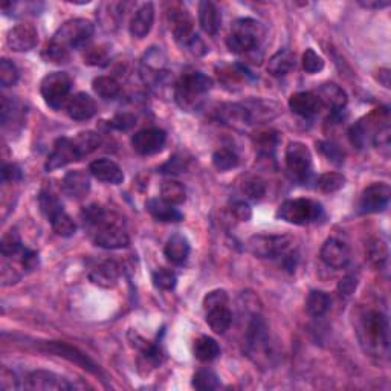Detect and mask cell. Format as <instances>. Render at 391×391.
I'll list each match as a JSON object with an SVG mask.
<instances>
[{
	"mask_svg": "<svg viewBox=\"0 0 391 391\" xmlns=\"http://www.w3.org/2000/svg\"><path fill=\"white\" fill-rule=\"evenodd\" d=\"M286 169L292 180L306 182L312 174V155L303 142H290L286 149Z\"/></svg>",
	"mask_w": 391,
	"mask_h": 391,
	"instance_id": "10",
	"label": "cell"
},
{
	"mask_svg": "<svg viewBox=\"0 0 391 391\" xmlns=\"http://www.w3.org/2000/svg\"><path fill=\"white\" fill-rule=\"evenodd\" d=\"M94 23L86 19H72L63 23L57 32L54 34L51 43L57 45L63 49H75L83 45H86L87 41L94 36Z\"/></svg>",
	"mask_w": 391,
	"mask_h": 391,
	"instance_id": "5",
	"label": "cell"
},
{
	"mask_svg": "<svg viewBox=\"0 0 391 391\" xmlns=\"http://www.w3.org/2000/svg\"><path fill=\"white\" fill-rule=\"evenodd\" d=\"M290 239L288 235L257 234L248 240L249 253L258 258H277L288 253Z\"/></svg>",
	"mask_w": 391,
	"mask_h": 391,
	"instance_id": "11",
	"label": "cell"
},
{
	"mask_svg": "<svg viewBox=\"0 0 391 391\" xmlns=\"http://www.w3.org/2000/svg\"><path fill=\"white\" fill-rule=\"evenodd\" d=\"M303 67L307 74H317L319 71H323L324 60L323 57H319L312 47H309L306 49V52L303 55Z\"/></svg>",
	"mask_w": 391,
	"mask_h": 391,
	"instance_id": "45",
	"label": "cell"
},
{
	"mask_svg": "<svg viewBox=\"0 0 391 391\" xmlns=\"http://www.w3.org/2000/svg\"><path fill=\"white\" fill-rule=\"evenodd\" d=\"M246 350L248 355L258 364L271 358V339L268 326L262 317L255 315L248 326L246 332Z\"/></svg>",
	"mask_w": 391,
	"mask_h": 391,
	"instance_id": "7",
	"label": "cell"
},
{
	"mask_svg": "<svg viewBox=\"0 0 391 391\" xmlns=\"http://www.w3.org/2000/svg\"><path fill=\"white\" fill-rule=\"evenodd\" d=\"M110 124L118 130H129L135 125V116L130 114H120L112 120Z\"/></svg>",
	"mask_w": 391,
	"mask_h": 391,
	"instance_id": "50",
	"label": "cell"
},
{
	"mask_svg": "<svg viewBox=\"0 0 391 391\" xmlns=\"http://www.w3.org/2000/svg\"><path fill=\"white\" fill-rule=\"evenodd\" d=\"M23 178L22 169L16 164H6L2 169V179L5 182H17Z\"/></svg>",
	"mask_w": 391,
	"mask_h": 391,
	"instance_id": "49",
	"label": "cell"
},
{
	"mask_svg": "<svg viewBox=\"0 0 391 391\" xmlns=\"http://www.w3.org/2000/svg\"><path fill=\"white\" fill-rule=\"evenodd\" d=\"M243 193L246 194L249 199L258 200L263 198L264 193H266V187H264V182L262 179L251 178L243 184Z\"/></svg>",
	"mask_w": 391,
	"mask_h": 391,
	"instance_id": "46",
	"label": "cell"
},
{
	"mask_svg": "<svg viewBox=\"0 0 391 391\" xmlns=\"http://www.w3.org/2000/svg\"><path fill=\"white\" fill-rule=\"evenodd\" d=\"M321 104L329 106L333 112H339L346 107L347 104V94L335 83H326V85L319 86L317 94Z\"/></svg>",
	"mask_w": 391,
	"mask_h": 391,
	"instance_id": "26",
	"label": "cell"
},
{
	"mask_svg": "<svg viewBox=\"0 0 391 391\" xmlns=\"http://www.w3.org/2000/svg\"><path fill=\"white\" fill-rule=\"evenodd\" d=\"M153 283H155V286L159 289L171 290V289L176 288L178 277L171 269L160 268V269L153 272Z\"/></svg>",
	"mask_w": 391,
	"mask_h": 391,
	"instance_id": "42",
	"label": "cell"
},
{
	"mask_svg": "<svg viewBox=\"0 0 391 391\" xmlns=\"http://www.w3.org/2000/svg\"><path fill=\"white\" fill-rule=\"evenodd\" d=\"M390 198H391V190L388 184L374 182L372 185H368L361 194V200H359L361 211L367 214L381 213L388 207Z\"/></svg>",
	"mask_w": 391,
	"mask_h": 391,
	"instance_id": "13",
	"label": "cell"
},
{
	"mask_svg": "<svg viewBox=\"0 0 391 391\" xmlns=\"http://www.w3.org/2000/svg\"><path fill=\"white\" fill-rule=\"evenodd\" d=\"M233 213L235 219H239L240 222H248L253 218V209H251L246 202H235L233 205Z\"/></svg>",
	"mask_w": 391,
	"mask_h": 391,
	"instance_id": "51",
	"label": "cell"
},
{
	"mask_svg": "<svg viewBox=\"0 0 391 391\" xmlns=\"http://www.w3.org/2000/svg\"><path fill=\"white\" fill-rule=\"evenodd\" d=\"M43 57L47 61L61 65V63H67L69 51H66V49H63V47L54 45V43H51V41H49L47 46L45 47V51H43Z\"/></svg>",
	"mask_w": 391,
	"mask_h": 391,
	"instance_id": "47",
	"label": "cell"
},
{
	"mask_svg": "<svg viewBox=\"0 0 391 391\" xmlns=\"http://www.w3.org/2000/svg\"><path fill=\"white\" fill-rule=\"evenodd\" d=\"M358 337L362 348L370 356L382 362L388 358L390 352V332L388 319L381 310L368 309L361 315Z\"/></svg>",
	"mask_w": 391,
	"mask_h": 391,
	"instance_id": "1",
	"label": "cell"
},
{
	"mask_svg": "<svg viewBox=\"0 0 391 391\" xmlns=\"http://www.w3.org/2000/svg\"><path fill=\"white\" fill-rule=\"evenodd\" d=\"M66 112L75 121H86L95 116L96 104L92 96L85 92H80L71 96V100L66 104Z\"/></svg>",
	"mask_w": 391,
	"mask_h": 391,
	"instance_id": "20",
	"label": "cell"
},
{
	"mask_svg": "<svg viewBox=\"0 0 391 391\" xmlns=\"http://www.w3.org/2000/svg\"><path fill=\"white\" fill-rule=\"evenodd\" d=\"M204 310L207 324L218 335H223L233 323V313L229 309L228 293L223 289H215L207 293L204 298Z\"/></svg>",
	"mask_w": 391,
	"mask_h": 391,
	"instance_id": "3",
	"label": "cell"
},
{
	"mask_svg": "<svg viewBox=\"0 0 391 391\" xmlns=\"http://www.w3.org/2000/svg\"><path fill=\"white\" fill-rule=\"evenodd\" d=\"M153 22H155V8H153V3H142L134 14V17H131L129 31L134 37L144 39L147 37V34L151 31Z\"/></svg>",
	"mask_w": 391,
	"mask_h": 391,
	"instance_id": "21",
	"label": "cell"
},
{
	"mask_svg": "<svg viewBox=\"0 0 391 391\" xmlns=\"http://www.w3.org/2000/svg\"><path fill=\"white\" fill-rule=\"evenodd\" d=\"M295 67V55L289 49H280L268 61V72L274 76H283Z\"/></svg>",
	"mask_w": 391,
	"mask_h": 391,
	"instance_id": "29",
	"label": "cell"
},
{
	"mask_svg": "<svg viewBox=\"0 0 391 391\" xmlns=\"http://www.w3.org/2000/svg\"><path fill=\"white\" fill-rule=\"evenodd\" d=\"M71 76L66 72H51L41 80L40 92L49 107L60 109L71 92Z\"/></svg>",
	"mask_w": 391,
	"mask_h": 391,
	"instance_id": "9",
	"label": "cell"
},
{
	"mask_svg": "<svg viewBox=\"0 0 391 391\" xmlns=\"http://www.w3.org/2000/svg\"><path fill=\"white\" fill-rule=\"evenodd\" d=\"M193 387L200 391H209V390H218L220 387L219 376L215 374L213 370H199L198 373L193 376Z\"/></svg>",
	"mask_w": 391,
	"mask_h": 391,
	"instance_id": "36",
	"label": "cell"
},
{
	"mask_svg": "<svg viewBox=\"0 0 391 391\" xmlns=\"http://www.w3.org/2000/svg\"><path fill=\"white\" fill-rule=\"evenodd\" d=\"M145 209L149 211L153 219L159 222H180L184 219L182 213L173 205L167 204L162 199H149L145 204Z\"/></svg>",
	"mask_w": 391,
	"mask_h": 391,
	"instance_id": "27",
	"label": "cell"
},
{
	"mask_svg": "<svg viewBox=\"0 0 391 391\" xmlns=\"http://www.w3.org/2000/svg\"><path fill=\"white\" fill-rule=\"evenodd\" d=\"M39 205L41 213L46 215V219H52L55 214H59L61 211H65L63 209L61 202L57 199V196H54L52 193L49 191H41L39 196Z\"/></svg>",
	"mask_w": 391,
	"mask_h": 391,
	"instance_id": "37",
	"label": "cell"
},
{
	"mask_svg": "<svg viewBox=\"0 0 391 391\" xmlns=\"http://www.w3.org/2000/svg\"><path fill=\"white\" fill-rule=\"evenodd\" d=\"M367 258L370 264L376 269H383V266L387 264L388 260V249L387 244L382 240H374L370 243L368 251H367Z\"/></svg>",
	"mask_w": 391,
	"mask_h": 391,
	"instance_id": "34",
	"label": "cell"
},
{
	"mask_svg": "<svg viewBox=\"0 0 391 391\" xmlns=\"http://www.w3.org/2000/svg\"><path fill=\"white\" fill-rule=\"evenodd\" d=\"M362 8L367 10H382L390 6V2H385V0H359L358 2Z\"/></svg>",
	"mask_w": 391,
	"mask_h": 391,
	"instance_id": "55",
	"label": "cell"
},
{
	"mask_svg": "<svg viewBox=\"0 0 391 391\" xmlns=\"http://www.w3.org/2000/svg\"><path fill=\"white\" fill-rule=\"evenodd\" d=\"M213 80L202 72H191L180 76L176 85V101L180 107H188L194 100L213 89Z\"/></svg>",
	"mask_w": 391,
	"mask_h": 391,
	"instance_id": "8",
	"label": "cell"
},
{
	"mask_svg": "<svg viewBox=\"0 0 391 391\" xmlns=\"http://www.w3.org/2000/svg\"><path fill=\"white\" fill-rule=\"evenodd\" d=\"M199 25L209 36L218 34L222 25V14L218 8V5L204 0L199 3Z\"/></svg>",
	"mask_w": 391,
	"mask_h": 391,
	"instance_id": "25",
	"label": "cell"
},
{
	"mask_svg": "<svg viewBox=\"0 0 391 391\" xmlns=\"http://www.w3.org/2000/svg\"><path fill=\"white\" fill-rule=\"evenodd\" d=\"M120 275H121L120 264L114 260H107L101 264H98L95 269H92V272L89 274V278L90 282L96 286H100V288L110 289L114 288V286H116Z\"/></svg>",
	"mask_w": 391,
	"mask_h": 391,
	"instance_id": "24",
	"label": "cell"
},
{
	"mask_svg": "<svg viewBox=\"0 0 391 391\" xmlns=\"http://www.w3.org/2000/svg\"><path fill=\"white\" fill-rule=\"evenodd\" d=\"M74 142L83 158V156H87L89 153H92L94 150L98 149V147H100L101 138L96 134H94V131H83V134L74 138Z\"/></svg>",
	"mask_w": 391,
	"mask_h": 391,
	"instance_id": "38",
	"label": "cell"
},
{
	"mask_svg": "<svg viewBox=\"0 0 391 391\" xmlns=\"http://www.w3.org/2000/svg\"><path fill=\"white\" fill-rule=\"evenodd\" d=\"M63 193L72 199H81L90 190L89 174L83 170L69 171L61 182Z\"/></svg>",
	"mask_w": 391,
	"mask_h": 391,
	"instance_id": "22",
	"label": "cell"
},
{
	"mask_svg": "<svg viewBox=\"0 0 391 391\" xmlns=\"http://www.w3.org/2000/svg\"><path fill=\"white\" fill-rule=\"evenodd\" d=\"M193 352L199 361L211 362L220 355V347L211 337H200L194 341Z\"/></svg>",
	"mask_w": 391,
	"mask_h": 391,
	"instance_id": "30",
	"label": "cell"
},
{
	"mask_svg": "<svg viewBox=\"0 0 391 391\" xmlns=\"http://www.w3.org/2000/svg\"><path fill=\"white\" fill-rule=\"evenodd\" d=\"M213 164L219 171H228L239 165V156L233 150L220 149L213 155Z\"/></svg>",
	"mask_w": 391,
	"mask_h": 391,
	"instance_id": "39",
	"label": "cell"
},
{
	"mask_svg": "<svg viewBox=\"0 0 391 391\" xmlns=\"http://www.w3.org/2000/svg\"><path fill=\"white\" fill-rule=\"evenodd\" d=\"M277 218L292 225H309L323 218V207L309 199H290L278 208Z\"/></svg>",
	"mask_w": 391,
	"mask_h": 391,
	"instance_id": "4",
	"label": "cell"
},
{
	"mask_svg": "<svg viewBox=\"0 0 391 391\" xmlns=\"http://www.w3.org/2000/svg\"><path fill=\"white\" fill-rule=\"evenodd\" d=\"M26 388L34 391H63L72 390L74 385L66 378L46 370H37L26 378Z\"/></svg>",
	"mask_w": 391,
	"mask_h": 391,
	"instance_id": "17",
	"label": "cell"
},
{
	"mask_svg": "<svg viewBox=\"0 0 391 391\" xmlns=\"http://www.w3.org/2000/svg\"><path fill=\"white\" fill-rule=\"evenodd\" d=\"M0 388L3 391H12L19 388V379L17 376L8 368H2V374H0Z\"/></svg>",
	"mask_w": 391,
	"mask_h": 391,
	"instance_id": "48",
	"label": "cell"
},
{
	"mask_svg": "<svg viewBox=\"0 0 391 391\" xmlns=\"http://www.w3.org/2000/svg\"><path fill=\"white\" fill-rule=\"evenodd\" d=\"M317 149L323 153V155L330 160V162L341 165L344 162V151L341 150V147L337 145L335 142H329V141H324V142H318L317 144Z\"/></svg>",
	"mask_w": 391,
	"mask_h": 391,
	"instance_id": "44",
	"label": "cell"
},
{
	"mask_svg": "<svg viewBox=\"0 0 391 391\" xmlns=\"http://www.w3.org/2000/svg\"><path fill=\"white\" fill-rule=\"evenodd\" d=\"M40 348L46 353H52L61 356L67 361L74 362V364L80 366L81 368L87 370V372L94 373V374H100V367H98L95 362L89 358L87 355H85L83 352H80L78 348L74 346H69L66 342H60V341H46L43 344L40 346Z\"/></svg>",
	"mask_w": 391,
	"mask_h": 391,
	"instance_id": "12",
	"label": "cell"
},
{
	"mask_svg": "<svg viewBox=\"0 0 391 391\" xmlns=\"http://www.w3.org/2000/svg\"><path fill=\"white\" fill-rule=\"evenodd\" d=\"M355 288H356V278L348 275V277L344 278V280H341V283H339V295L341 297L352 295Z\"/></svg>",
	"mask_w": 391,
	"mask_h": 391,
	"instance_id": "54",
	"label": "cell"
},
{
	"mask_svg": "<svg viewBox=\"0 0 391 391\" xmlns=\"http://www.w3.org/2000/svg\"><path fill=\"white\" fill-rule=\"evenodd\" d=\"M80 159H81V155H80L78 149H76L74 139L63 136L55 141L54 150L51 155L47 156L45 169L47 171H54V170L61 169V167L75 162V160H80Z\"/></svg>",
	"mask_w": 391,
	"mask_h": 391,
	"instance_id": "14",
	"label": "cell"
},
{
	"mask_svg": "<svg viewBox=\"0 0 391 391\" xmlns=\"http://www.w3.org/2000/svg\"><path fill=\"white\" fill-rule=\"evenodd\" d=\"M330 309V297L323 290H312L306 299V310L313 318L323 317Z\"/></svg>",
	"mask_w": 391,
	"mask_h": 391,
	"instance_id": "32",
	"label": "cell"
},
{
	"mask_svg": "<svg viewBox=\"0 0 391 391\" xmlns=\"http://www.w3.org/2000/svg\"><path fill=\"white\" fill-rule=\"evenodd\" d=\"M39 43V32L31 23H19L10 30L6 36V45L16 52L31 51Z\"/></svg>",
	"mask_w": 391,
	"mask_h": 391,
	"instance_id": "16",
	"label": "cell"
},
{
	"mask_svg": "<svg viewBox=\"0 0 391 391\" xmlns=\"http://www.w3.org/2000/svg\"><path fill=\"white\" fill-rule=\"evenodd\" d=\"M164 254L169 262L174 264H182L185 263L188 255H190V243H188L184 235L174 234L170 237L169 242H167Z\"/></svg>",
	"mask_w": 391,
	"mask_h": 391,
	"instance_id": "28",
	"label": "cell"
},
{
	"mask_svg": "<svg viewBox=\"0 0 391 391\" xmlns=\"http://www.w3.org/2000/svg\"><path fill=\"white\" fill-rule=\"evenodd\" d=\"M319 255L321 260L329 268L341 269L350 260V249H348L346 242L337 239V237H330L324 242Z\"/></svg>",
	"mask_w": 391,
	"mask_h": 391,
	"instance_id": "18",
	"label": "cell"
},
{
	"mask_svg": "<svg viewBox=\"0 0 391 391\" xmlns=\"http://www.w3.org/2000/svg\"><path fill=\"white\" fill-rule=\"evenodd\" d=\"M263 36L262 26L253 19H240L233 25L231 34L226 39V46L234 54H244L258 46Z\"/></svg>",
	"mask_w": 391,
	"mask_h": 391,
	"instance_id": "6",
	"label": "cell"
},
{
	"mask_svg": "<svg viewBox=\"0 0 391 391\" xmlns=\"http://www.w3.org/2000/svg\"><path fill=\"white\" fill-rule=\"evenodd\" d=\"M378 80L382 83L383 87H390V71H388V69H381Z\"/></svg>",
	"mask_w": 391,
	"mask_h": 391,
	"instance_id": "56",
	"label": "cell"
},
{
	"mask_svg": "<svg viewBox=\"0 0 391 391\" xmlns=\"http://www.w3.org/2000/svg\"><path fill=\"white\" fill-rule=\"evenodd\" d=\"M22 266L26 271H34L39 266V254L34 253V251L25 249L22 251Z\"/></svg>",
	"mask_w": 391,
	"mask_h": 391,
	"instance_id": "53",
	"label": "cell"
},
{
	"mask_svg": "<svg viewBox=\"0 0 391 391\" xmlns=\"http://www.w3.org/2000/svg\"><path fill=\"white\" fill-rule=\"evenodd\" d=\"M160 199L173 207L184 204L187 199L185 187L174 179H167L160 187Z\"/></svg>",
	"mask_w": 391,
	"mask_h": 391,
	"instance_id": "31",
	"label": "cell"
},
{
	"mask_svg": "<svg viewBox=\"0 0 391 391\" xmlns=\"http://www.w3.org/2000/svg\"><path fill=\"white\" fill-rule=\"evenodd\" d=\"M0 248H2V254L3 257H12L23 251V244H22V239L17 233V229H10L2 237V243H0Z\"/></svg>",
	"mask_w": 391,
	"mask_h": 391,
	"instance_id": "40",
	"label": "cell"
},
{
	"mask_svg": "<svg viewBox=\"0 0 391 391\" xmlns=\"http://www.w3.org/2000/svg\"><path fill=\"white\" fill-rule=\"evenodd\" d=\"M89 171L98 180L112 185H120L124 180V173L120 169V165L106 158L94 160V162L89 165Z\"/></svg>",
	"mask_w": 391,
	"mask_h": 391,
	"instance_id": "19",
	"label": "cell"
},
{
	"mask_svg": "<svg viewBox=\"0 0 391 391\" xmlns=\"http://www.w3.org/2000/svg\"><path fill=\"white\" fill-rule=\"evenodd\" d=\"M89 229L92 231V239L96 246L104 249H121L129 246V234L125 231L121 218H118L114 213L106 211Z\"/></svg>",
	"mask_w": 391,
	"mask_h": 391,
	"instance_id": "2",
	"label": "cell"
},
{
	"mask_svg": "<svg viewBox=\"0 0 391 391\" xmlns=\"http://www.w3.org/2000/svg\"><path fill=\"white\" fill-rule=\"evenodd\" d=\"M92 87L98 96H101L103 100H114L121 92V86L115 78L112 76H98L94 80Z\"/></svg>",
	"mask_w": 391,
	"mask_h": 391,
	"instance_id": "33",
	"label": "cell"
},
{
	"mask_svg": "<svg viewBox=\"0 0 391 391\" xmlns=\"http://www.w3.org/2000/svg\"><path fill=\"white\" fill-rule=\"evenodd\" d=\"M106 59L107 55L101 47H90L85 57V63H87V65H103Z\"/></svg>",
	"mask_w": 391,
	"mask_h": 391,
	"instance_id": "52",
	"label": "cell"
},
{
	"mask_svg": "<svg viewBox=\"0 0 391 391\" xmlns=\"http://www.w3.org/2000/svg\"><path fill=\"white\" fill-rule=\"evenodd\" d=\"M19 80V71L16 65L8 59H2L0 61V85L3 87L14 86Z\"/></svg>",
	"mask_w": 391,
	"mask_h": 391,
	"instance_id": "43",
	"label": "cell"
},
{
	"mask_svg": "<svg viewBox=\"0 0 391 391\" xmlns=\"http://www.w3.org/2000/svg\"><path fill=\"white\" fill-rule=\"evenodd\" d=\"M346 185V178L341 173H324L318 179V188L323 193L339 191Z\"/></svg>",
	"mask_w": 391,
	"mask_h": 391,
	"instance_id": "41",
	"label": "cell"
},
{
	"mask_svg": "<svg viewBox=\"0 0 391 391\" xmlns=\"http://www.w3.org/2000/svg\"><path fill=\"white\" fill-rule=\"evenodd\" d=\"M49 222H51L54 233L60 237H72L76 231V225L74 219L65 211L55 214L52 219H49Z\"/></svg>",
	"mask_w": 391,
	"mask_h": 391,
	"instance_id": "35",
	"label": "cell"
},
{
	"mask_svg": "<svg viewBox=\"0 0 391 391\" xmlns=\"http://www.w3.org/2000/svg\"><path fill=\"white\" fill-rule=\"evenodd\" d=\"M167 135L162 129L150 127L139 130L138 134H135L134 138H131V145H134L135 151L139 153V155L150 156L162 150Z\"/></svg>",
	"mask_w": 391,
	"mask_h": 391,
	"instance_id": "15",
	"label": "cell"
},
{
	"mask_svg": "<svg viewBox=\"0 0 391 391\" xmlns=\"http://www.w3.org/2000/svg\"><path fill=\"white\" fill-rule=\"evenodd\" d=\"M289 107L293 114L303 118H310L318 114L323 104L313 92H297L289 98Z\"/></svg>",
	"mask_w": 391,
	"mask_h": 391,
	"instance_id": "23",
	"label": "cell"
}]
</instances>
